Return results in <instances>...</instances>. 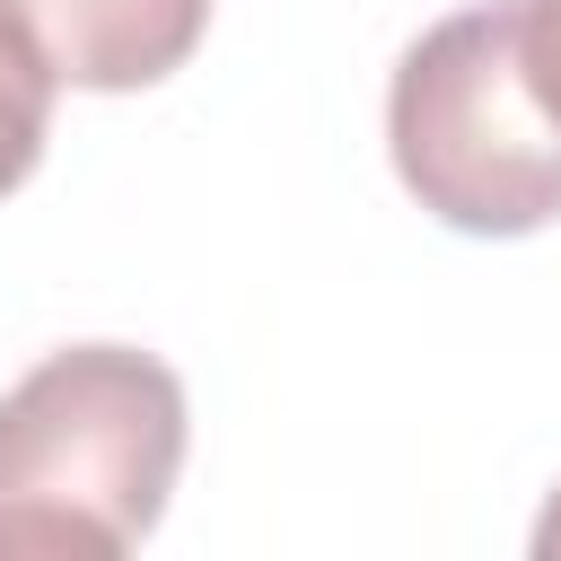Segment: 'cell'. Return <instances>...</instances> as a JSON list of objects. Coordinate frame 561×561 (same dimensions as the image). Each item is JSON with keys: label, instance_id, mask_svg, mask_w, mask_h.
Masks as SVG:
<instances>
[{"label": "cell", "instance_id": "obj_5", "mask_svg": "<svg viewBox=\"0 0 561 561\" xmlns=\"http://www.w3.org/2000/svg\"><path fill=\"white\" fill-rule=\"evenodd\" d=\"M517 61L535 105L561 123V0H517Z\"/></svg>", "mask_w": 561, "mask_h": 561}, {"label": "cell", "instance_id": "obj_3", "mask_svg": "<svg viewBox=\"0 0 561 561\" xmlns=\"http://www.w3.org/2000/svg\"><path fill=\"white\" fill-rule=\"evenodd\" d=\"M0 9L61 88H96V96L158 88L167 70L193 61L210 26V0H0Z\"/></svg>", "mask_w": 561, "mask_h": 561}, {"label": "cell", "instance_id": "obj_4", "mask_svg": "<svg viewBox=\"0 0 561 561\" xmlns=\"http://www.w3.org/2000/svg\"><path fill=\"white\" fill-rule=\"evenodd\" d=\"M53 88L61 79L44 70V53L0 9V193H18L35 175V158H44V140H53Z\"/></svg>", "mask_w": 561, "mask_h": 561}, {"label": "cell", "instance_id": "obj_2", "mask_svg": "<svg viewBox=\"0 0 561 561\" xmlns=\"http://www.w3.org/2000/svg\"><path fill=\"white\" fill-rule=\"evenodd\" d=\"M386 149L403 193L465 237H535L561 219V123L517 61V0L421 26L386 79Z\"/></svg>", "mask_w": 561, "mask_h": 561}, {"label": "cell", "instance_id": "obj_1", "mask_svg": "<svg viewBox=\"0 0 561 561\" xmlns=\"http://www.w3.org/2000/svg\"><path fill=\"white\" fill-rule=\"evenodd\" d=\"M184 473V386L158 351L70 342L0 394V561L149 543Z\"/></svg>", "mask_w": 561, "mask_h": 561}, {"label": "cell", "instance_id": "obj_6", "mask_svg": "<svg viewBox=\"0 0 561 561\" xmlns=\"http://www.w3.org/2000/svg\"><path fill=\"white\" fill-rule=\"evenodd\" d=\"M535 552H543V561H561V491H552V500H543V517H535Z\"/></svg>", "mask_w": 561, "mask_h": 561}]
</instances>
